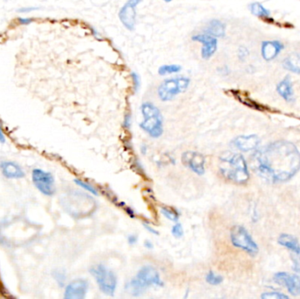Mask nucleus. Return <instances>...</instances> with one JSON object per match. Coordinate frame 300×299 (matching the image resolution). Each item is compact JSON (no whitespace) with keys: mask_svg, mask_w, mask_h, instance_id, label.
Instances as JSON below:
<instances>
[{"mask_svg":"<svg viewBox=\"0 0 300 299\" xmlns=\"http://www.w3.org/2000/svg\"><path fill=\"white\" fill-rule=\"evenodd\" d=\"M75 184L76 185H78L79 187L83 188L84 190H87L90 193L93 194L95 196H98V192L96 190V188L93 187L92 185L90 184H87L86 182L82 181V180H79V179H75L74 180Z\"/></svg>","mask_w":300,"mask_h":299,"instance_id":"bb28decb","label":"nucleus"},{"mask_svg":"<svg viewBox=\"0 0 300 299\" xmlns=\"http://www.w3.org/2000/svg\"><path fill=\"white\" fill-rule=\"evenodd\" d=\"M131 124H132V117H131L130 113H127L125 115L124 122H123V126L125 128H130Z\"/></svg>","mask_w":300,"mask_h":299,"instance_id":"2f4dec72","label":"nucleus"},{"mask_svg":"<svg viewBox=\"0 0 300 299\" xmlns=\"http://www.w3.org/2000/svg\"><path fill=\"white\" fill-rule=\"evenodd\" d=\"M32 179L34 186L43 195L50 196L55 193V178L51 173L43 169H33Z\"/></svg>","mask_w":300,"mask_h":299,"instance_id":"0eeeda50","label":"nucleus"},{"mask_svg":"<svg viewBox=\"0 0 300 299\" xmlns=\"http://www.w3.org/2000/svg\"><path fill=\"white\" fill-rule=\"evenodd\" d=\"M0 143H6V138H5V134H4L3 129L2 127L0 126Z\"/></svg>","mask_w":300,"mask_h":299,"instance_id":"4c0bfd02","label":"nucleus"},{"mask_svg":"<svg viewBox=\"0 0 300 299\" xmlns=\"http://www.w3.org/2000/svg\"><path fill=\"white\" fill-rule=\"evenodd\" d=\"M285 46L278 41H267L262 43V56L265 61H271L278 55Z\"/></svg>","mask_w":300,"mask_h":299,"instance_id":"2eb2a0df","label":"nucleus"},{"mask_svg":"<svg viewBox=\"0 0 300 299\" xmlns=\"http://www.w3.org/2000/svg\"><path fill=\"white\" fill-rule=\"evenodd\" d=\"M191 39L195 43H198L202 45L201 49V57L204 60H210L215 54L218 49V39L211 36L206 33L195 34L191 37Z\"/></svg>","mask_w":300,"mask_h":299,"instance_id":"1a4fd4ad","label":"nucleus"},{"mask_svg":"<svg viewBox=\"0 0 300 299\" xmlns=\"http://www.w3.org/2000/svg\"><path fill=\"white\" fill-rule=\"evenodd\" d=\"M182 162L185 166L197 175H202L206 172V158L198 152H185L182 155Z\"/></svg>","mask_w":300,"mask_h":299,"instance_id":"9b49d317","label":"nucleus"},{"mask_svg":"<svg viewBox=\"0 0 300 299\" xmlns=\"http://www.w3.org/2000/svg\"><path fill=\"white\" fill-rule=\"evenodd\" d=\"M163 1H164L165 3H170L172 0H163Z\"/></svg>","mask_w":300,"mask_h":299,"instance_id":"a19ab883","label":"nucleus"},{"mask_svg":"<svg viewBox=\"0 0 300 299\" xmlns=\"http://www.w3.org/2000/svg\"><path fill=\"white\" fill-rule=\"evenodd\" d=\"M39 8L38 7H22L21 9L18 10V12L21 13H29V12H33V11H38Z\"/></svg>","mask_w":300,"mask_h":299,"instance_id":"473e14b6","label":"nucleus"},{"mask_svg":"<svg viewBox=\"0 0 300 299\" xmlns=\"http://www.w3.org/2000/svg\"><path fill=\"white\" fill-rule=\"evenodd\" d=\"M259 143H260V139L258 138V136L255 134L238 136L232 142L234 148L243 152L255 150L257 148Z\"/></svg>","mask_w":300,"mask_h":299,"instance_id":"4468645a","label":"nucleus"},{"mask_svg":"<svg viewBox=\"0 0 300 299\" xmlns=\"http://www.w3.org/2000/svg\"><path fill=\"white\" fill-rule=\"evenodd\" d=\"M143 227H145L146 230H147L148 232L152 233V234H154V235H158V234H159V232H158L157 230L154 229L151 226H149L148 224L143 223Z\"/></svg>","mask_w":300,"mask_h":299,"instance_id":"f704fd0d","label":"nucleus"},{"mask_svg":"<svg viewBox=\"0 0 300 299\" xmlns=\"http://www.w3.org/2000/svg\"><path fill=\"white\" fill-rule=\"evenodd\" d=\"M278 244L285 248H288L289 250L293 252L294 254H300V244L297 238L294 236L287 233H282L277 239Z\"/></svg>","mask_w":300,"mask_h":299,"instance_id":"6ab92c4d","label":"nucleus"},{"mask_svg":"<svg viewBox=\"0 0 300 299\" xmlns=\"http://www.w3.org/2000/svg\"><path fill=\"white\" fill-rule=\"evenodd\" d=\"M219 171L225 178L236 185H245L250 177L247 162L241 154L226 153L219 158Z\"/></svg>","mask_w":300,"mask_h":299,"instance_id":"f03ea898","label":"nucleus"},{"mask_svg":"<svg viewBox=\"0 0 300 299\" xmlns=\"http://www.w3.org/2000/svg\"><path fill=\"white\" fill-rule=\"evenodd\" d=\"M135 277L147 288L155 286L163 287L164 282L162 280L161 275L157 269L150 265H146L139 269Z\"/></svg>","mask_w":300,"mask_h":299,"instance_id":"9d476101","label":"nucleus"},{"mask_svg":"<svg viewBox=\"0 0 300 299\" xmlns=\"http://www.w3.org/2000/svg\"><path fill=\"white\" fill-rule=\"evenodd\" d=\"M144 247H145L147 249H153L154 248V245L151 242H149V241H146L145 243H144Z\"/></svg>","mask_w":300,"mask_h":299,"instance_id":"58836bf2","label":"nucleus"},{"mask_svg":"<svg viewBox=\"0 0 300 299\" xmlns=\"http://www.w3.org/2000/svg\"><path fill=\"white\" fill-rule=\"evenodd\" d=\"M132 80H133V91L137 93L139 91V88H141V77L136 72H131L130 74Z\"/></svg>","mask_w":300,"mask_h":299,"instance_id":"7c9ffc66","label":"nucleus"},{"mask_svg":"<svg viewBox=\"0 0 300 299\" xmlns=\"http://www.w3.org/2000/svg\"><path fill=\"white\" fill-rule=\"evenodd\" d=\"M249 10L253 15L258 18L265 19L267 22H274V19L270 17V12L269 10L266 9L261 3L254 2V3L249 5Z\"/></svg>","mask_w":300,"mask_h":299,"instance_id":"4be33fe9","label":"nucleus"},{"mask_svg":"<svg viewBox=\"0 0 300 299\" xmlns=\"http://www.w3.org/2000/svg\"><path fill=\"white\" fill-rule=\"evenodd\" d=\"M204 33L215 38H222L226 35V25L218 19H212L206 24Z\"/></svg>","mask_w":300,"mask_h":299,"instance_id":"a211bd4d","label":"nucleus"},{"mask_svg":"<svg viewBox=\"0 0 300 299\" xmlns=\"http://www.w3.org/2000/svg\"><path fill=\"white\" fill-rule=\"evenodd\" d=\"M231 242L235 248L245 251L250 255H255L259 251L257 244L243 226H234L230 231Z\"/></svg>","mask_w":300,"mask_h":299,"instance_id":"423d86ee","label":"nucleus"},{"mask_svg":"<svg viewBox=\"0 0 300 299\" xmlns=\"http://www.w3.org/2000/svg\"><path fill=\"white\" fill-rule=\"evenodd\" d=\"M18 23L21 25H24V26H27V25H30L31 23H33V19L32 18H18Z\"/></svg>","mask_w":300,"mask_h":299,"instance_id":"72a5a7b5","label":"nucleus"},{"mask_svg":"<svg viewBox=\"0 0 300 299\" xmlns=\"http://www.w3.org/2000/svg\"><path fill=\"white\" fill-rule=\"evenodd\" d=\"M190 84L191 79L187 76H176L164 79L158 87V97L163 102L170 101L187 91Z\"/></svg>","mask_w":300,"mask_h":299,"instance_id":"20e7f679","label":"nucleus"},{"mask_svg":"<svg viewBox=\"0 0 300 299\" xmlns=\"http://www.w3.org/2000/svg\"><path fill=\"white\" fill-rule=\"evenodd\" d=\"M141 112L144 119L139 123V127L151 138L161 137L164 133V118L157 106L150 102H144L141 106Z\"/></svg>","mask_w":300,"mask_h":299,"instance_id":"7ed1b4c3","label":"nucleus"},{"mask_svg":"<svg viewBox=\"0 0 300 299\" xmlns=\"http://www.w3.org/2000/svg\"><path fill=\"white\" fill-rule=\"evenodd\" d=\"M263 299H288L289 296L285 294L273 291V292H264L261 296Z\"/></svg>","mask_w":300,"mask_h":299,"instance_id":"c85d7f7f","label":"nucleus"},{"mask_svg":"<svg viewBox=\"0 0 300 299\" xmlns=\"http://www.w3.org/2000/svg\"><path fill=\"white\" fill-rule=\"evenodd\" d=\"M252 168L267 182L290 181L300 170V152L288 141H276L259 149L252 156Z\"/></svg>","mask_w":300,"mask_h":299,"instance_id":"f257e3e1","label":"nucleus"},{"mask_svg":"<svg viewBox=\"0 0 300 299\" xmlns=\"http://www.w3.org/2000/svg\"><path fill=\"white\" fill-rule=\"evenodd\" d=\"M206 280L211 285L217 286V285H219V284H222L223 277H222V275H217L213 271H209L207 273V275H206Z\"/></svg>","mask_w":300,"mask_h":299,"instance_id":"a878e982","label":"nucleus"},{"mask_svg":"<svg viewBox=\"0 0 300 299\" xmlns=\"http://www.w3.org/2000/svg\"><path fill=\"white\" fill-rule=\"evenodd\" d=\"M90 273L97 282L99 290L107 296H113L117 288V276L111 269L103 264L95 265L90 269Z\"/></svg>","mask_w":300,"mask_h":299,"instance_id":"39448f33","label":"nucleus"},{"mask_svg":"<svg viewBox=\"0 0 300 299\" xmlns=\"http://www.w3.org/2000/svg\"><path fill=\"white\" fill-rule=\"evenodd\" d=\"M143 0H128L118 11V18L128 30L133 31L136 24V9Z\"/></svg>","mask_w":300,"mask_h":299,"instance_id":"6e6552de","label":"nucleus"},{"mask_svg":"<svg viewBox=\"0 0 300 299\" xmlns=\"http://www.w3.org/2000/svg\"><path fill=\"white\" fill-rule=\"evenodd\" d=\"M233 96L236 97L237 99L239 100V102H242L243 105L249 106L250 108L255 109V110H258V111H268V110H269V109L265 107V106H263V105H260V104H258L257 102H255L254 100L251 99L250 97L244 96V95L241 93L239 91H233Z\"/></svg>","mask_w":300,"mask_h":299,"instance_id":"5701e85b","label":"nucleus"},{"mask_svg":"<svg viewBox=\"0 0 300 299\" xmlns=\"http://www.w3.org/2000/svg\"><path fill=\"white\" fill-rule=\"evenodd\" d=\"M53 276L55 281L59 284L60 287H64L65 281H66V273L61 269H56L53 272Z\"/></svg>","mask_w":300,"mask_h":299,"instance_id":"cd10ccee","label":"nucleus"},{"mask_svg":"<svg viewBox=\"0 0 300 299\" xmlns=\"http://www.w3.org/2000/svg\"><path fill=\"white\" fill-rule=\"evenodd\" d=\"M125 289L127 290V292L131 294L132 296H139L143 295L148 288L144 286L136 277H134L126 284Z\"/></svg>","mask_w":300,"mask_h":299,"instance_id":"412c9836","label":"nucleus"},{"mask_svg":"<svg viewBox=\"0 0 300 299\" xmlns=\"http://www.w3.org/2000/svg\"><path fill=\"white\" fill-rule=\"evenodd\" d=\"M125 209H126V212H127V213H128L130 217H134V212L132 210V208H130V207H126Z\"/></svg>","mask_w":300,"mask_h":299,"instance_id":"ea45409f","label":"nucleus"},{"mask_svg":"<svg viewBox=\"0 0 300 299\" xmlns=\"http://www.w3.org/2000/svg\"><path fill=\"white\" fill-rule=\"evenodd\" d=\"M276 91L286 102H292L294 100V90L290 76H285L276 85Z\"/></svg>","mask_w":300,"mask_h":299,"instance_id":"f3484780","label":"nucleus"},{"mask_svg":"<svg viewBox=\"0 0 300 299\" xmlns=\"http://www.w3.org/2000/svg\"><path fill=\"white\" fill-rule=\"evenodd\" d=\"M284 69L290 72L300 74V54L293 53L283 61Z\"/></svg>","mask_w":300,"mask_h":299,"instance_id":"aec40b11","label":"nucleus"},{"mask_svg":"<svg viewBox=\"0 0 300 299\" xmlns=\"http://www.w3.org/2000/svg\"><path fill=\"white\" fill-rule=\"evenodd\" d=\"M128 242L130 245H134L138 242V237L134 234H130V235H128Z\"/></svg>","mask_w":300,"mask_h":299,"instance_id":"c9c22d12","label":"nucleus"},{"mask_svg":"<svg viewBox=\"0 0 300 299\" xmlns=\"http://www.w3.org/2000/svg\"><path fill=\"white\" fill-rule=\"evenodd\" d=\"M294 264H293V269L297 272H300V259L296 257L294 259Z\"/></svg>","mask_w":300,"mask_h":299,"instance_id":"e433bc0d","label":"nucleus"},{"mask_svg":"<svg viewBox=\"0 0 300 299\" xmlns=\"http://www.w3.org/2000/svg\"><path fill=\"white\" fill-rule=\"evenodd\" d=\"M0 169L4 176L8 179H21L25 176L24 170L18 164L13 162H2Z\"/></svg>","mask_w":300,"mask_h":299,"instance_id":"dca6fc26","label":"nucleus"},{"mask_svg":"<svg viewBox=\"0 0 300 299\" xmlns=\"http://www.w3.org/2000/svg\"><path fill=\"white\" fill-rule=\"evenodd\" d=\"M182 70V67L178 64H164L159 67L158 69V74L160 76H168V75H172L180 72Z\"/></svg>","mask_w":300,"mask_h":299,"instance_id":"b1692460","label":"nucleus"},{"mask_svg":"<svg viewBox=\"0 0 300 299\" xmlns=\"http://www.w3.org/2000/svg\"><path fill=\"white\" fill-rule=\"evenodd\" d=\"M274 282L286 288L291 295H300V277L285 272H278L274 275Z\"/></svg>","mask_w":300,"mask_h":299,"instance_id":"f8f14e48","label":"nucleus"},{"mask_svg":"<svg viewBox=\"0 0 300 299\" xmlns=\"http://www.w3.org/2000/svg\"><path fill=\"white\" fill-rule=\"evenodd\" d=\"M171 233L176 239L182 238L183 235H184V228H183L182 224L179 223L178 221L176 222V224L172 227Z\"/></svg>","mask_w":300,"mask_h":299,"instance_id":"c756f323","label":"nucleus"},{"mask_svg":"<svg viewBox=\"0 0 300 299\" xmlns=\"http://www.w3.org/2000/svg\"><path fill=\"white\" fill-rule=\"evenodd\" d=\"M161 213L164 215V217L168 218L169 221H173V222H177L179 220V212L176 211V209L170 208V207H162Z\"/></svg>","mask_w":300,"mask_h":299,"instance_id":"393cba45","label":"nucleus"},{"mask_svg":"<svg viewBox=\"0 0 300 299\" xmlns=\"http://www.w3.org/2000/svg\"><path fill=\"white\" fill-rule=\"evenodd\" d=\"M89 283L87 280L78 278L70 282L67 285L64 292V298L66 299H84L88 292Z\"/></svg>","mask_w":300,"mask_h":299,"instance_id":"ddd939ff","label":"nucleus"}]
</instances>
